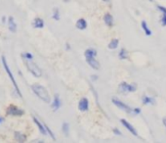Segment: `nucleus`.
I'll return each instance as SVG.
<instances>
[{
  "label": "nucleus",
  "instance_id": "1",
  "mask_svg": "<svg viewBox=\"0 0 166 143\" xmlns=\"http://www.w3.org/2000/svg\"><path fill=\"white\" fill-rule=\"evenodd\" d=\"M31 89H32L33 93L43 102L49 103L51 101V97L48 93V90L44 86L38 84V83H34V84L31 85Z\"/></svg>",
  "mask_w": 166,
  "mask_h": 143
},
{
  "label": "nucleus",
  "instance_id": "2",
  "mask_svg": "<svg viewBox=\"0 0 166 143\" xmlns=\"http://www.w3.org/2000/svg\"><path fill=\"white\" fill-rule=\"evenodd\" d=\"M23 64L26 67L27 71L35 78H40L42 77V71L39 67L35 64V63L30 60V59H23Z\"/></svg>",
  "mask_w": 166,
  "mask_h": 143
},
{
  "label": "nucleus",
  "instance_id": "3",
  "mask_svg": "<svg viewBox=\"0 0 166 143\" xmlns=\"http://www.w3.org/2000/svg\"><path fill=\"white\" fill-rule=\"evenodd\" d=\"M1 61H2L3 68L5 69V71H6V73H7V75H8V77H9V78H10L11 82L13 83V86H14V88H15V90H16V92H17V94L19 95L20 97H23V95H22V93H21V90H20L19 86H18V83H17V81H16L14 75H13V74H12V72H11V70H10V68H9V66H8V63H7V61H6L5 56H2V57H1Z\"/></svg>",
  "mask_w": 166,
  "mask_h": 143
},
{
  "label": "nucleus",
  "instance_id": "4",
  "mask_svg": "<svg viewBox=\"0 0 166 143\" xmlns=\"http://www.w3.org/2000/svg\"><path fill=\"white\" fill-rule=\"evenodd\" d=\"M7 116H12V117H22L25 115V111L20 109L19 107L15 106V105H10L7 108L6 111Z\"/></svg>",
  "mask_w": 166,
  "mask_h": 143
},
{
  "label": "nucleus",
  "instance_id": "5",
  "mask_svg": "<svg viewBox=\"0 0 166 143\" xmlns=\"http://www.w3.org/2000/svg\"><path fill=\"white\" fill-rule=\"evenodd\" d=\"M112 103L117 107V108H119L120 110L124 111V112L128 113V114H133V109H131L129 106L124 104V103L121 102L120 100H117V99H115V98H112Z\"/></svg>",
  "mask_w": 166,
  "mask_h": 143
},
{
  "label": "nucleus",
  "instance_id": "6",
  "mask_svg": "<svg viewBox=\"0 0 166 143\" xmlns=\"http://www.w3.org/2000/svg\"><path fill=\"white\" fill-rule=\"evenodd\" d=\"M136 89H137V86L135 84H129L127 82H121L119 85V91L121 93L134 92Z\"/></svg>",
  "mask_w": 166,
  "mask_h": 143
},
{
  "label": "nucleus",
  "instance_id": "7",
  "mask_svg": "<svg viewBox=\"0 0 166 143\" xmlns=\"http://www.w3.org/2000/svg\"><path fill=\"white\" fill-rule=\"evenodd\" d=\"M121 124H122V126H124V128L128 130V132L131 133V134H133L134 136H138V132H137V130L134 129V126L131 125V124H129V122L126 121V120H124V119H122L121 120Z\"/></svg>",
  "mask_w": 166,
  "mask_h": 143
},
{
  "label": "nucleus",
  "instance_id": "8",
  "mask_svg": "<svg viewBox=\"0 0 166 143\" xmlns=\"http://www.w3.org/2000/svg\"><path fill=\"white\" fill-rule=\"evenodd\" d=\"M78 109H79L81 112H86L89 109V101L87 98H82L80 99L79 103H78Z\"/></svg>",
  "mask_w": 166,
  "mask_h": 143
},
{
  "label": "nucleus",
  "instance_id": "9",
  "mask_svg": "<svg viewBox=\"0 0 166 143\" xmlns=\"http://www.w3.org/2000/svg\"><path fill=\"white\" fill-rule=\"evenodd\" d=\"M32 120L34 122V124L37 126V128H38L39 132H40L41 134H43V135H46V134H48V133H47V130H46V128H45V125L44 124H42V122H39L34 116L32 117Z\"/></svg>",
  "mask_w": 166,
  "mask_h": 143
},
{
  "label": "nucleus",
  "instance_id": "10",
  "mask_svg": "<svg viewBox=\"0 0 166 143\" xmlns=\"http://www.w3.org/2000/svg\"><path fill=\"white\" fill-rule=\"evenodd\" d=\"M86 61L90 65V67H92L93 69L95 70L100 69V63L95 59V57H86Z\"/></svg>",
  "mask_w": 166,
  "mask_h": 143
},
{
  "label": "nucleus",
  "instance_id": "11",
  "mask_svg": "<svg viewBox=\"0 0 166 143\" xmlns=\"http://www.w3.org/2000/svg\"><path fill=\"white\" fill-rule=\"evenodd\" d=\"M8 27H9L11 33H16L17 31V24H16L13 17L8 18Z\"/></svg>",
  "mask_w": 166,
  "mask_h": 143
},
{
  "label": "nucleus",
  "instance_id": "12",
  "mask_svg": "<svg viewBox=\"0 0 166 143\" xmlns=\"http://www.w3.org/2000/svg\"><path fill=\"white\" fill-rule=\"evenodd\" d=\"M32 26L35 29H43L44 27V21L41 18H35L32 22Z\"/></svg>",
  "mask_w": 166,
  "mask_h": 143
},
{
  "label": "nucleus",
  "instance_id": "13",
  "mask_svg": "<svg viewBox=\"0 0 166 143\" xmlns=\"http://www.w3.org/2000/svg\"><path fill=\"white\" fill-rule=\"evenodd\" d=\"M14 136H15V140L17 142H26V135L20 132H15Z\"/></svg>",
  "mask_w": 166,
  "mask_h": 143
},
{
  "label": "nucleus",
  "instance_id": "14",
  "mask_svg": "<svg viewBox=\"0 0 166 143\" xmlns=\"http://www.w3.org/2000/svg\"><path fill=\"white\" fill-rule=\"evenodd\" d=\"M104 22L106 26H109V27H112L113 26V18H112V16L109 14V13H106L105 14L104 16Z\"/></svg>",
  "mask_w": 166,
  "mask_h": 143
},
{
  "label": "nucleus",
  "instance_id": "15",
  "mask_svg": "<svg viewBox=\"0 0 166 143\" xmlns=\"http://www.w3.org/2000/svg\"><path fill=\"white\" fill-rule=\"evenodd\" d=\"M61 107V100H60V97H59V95H55L54 97V100H53V103H52V108L54 111H57L59 108Z\"/></svg>",
  "mask_w": 166,
  "mask_h": 143
},
{
  "label": "nucleus",
  "instance_id": "16",
  "mask_svg": "<svg viewBox=\"0 0 166 143\" xmlns=\"http://www.w3.org/2000/svg\"><path fill=\"white\" fill-rule=\"evenodd\" d=\"M76 27L78 30H84L86 27H87V23L84 19H79L77 20L76 22Z\"/></svg>",
  "mask_w": 166,
  "mask_h": 143
},
{
  "label": "nucleus",
  "instance_id": "17",
  "mask_svg": "<svg viewBox=\"0 0 166 143\" xmlns=\"http://www.w3.org/2000/svg\"><path fill=\"white\" fill-rule=\"evenodd\" d=\"M141 26H142V29L144 30L146 35H148V37H149V35H152V30H149V27H148L147 23H146L145 21H143L141 23Z\"/></svg>",
  "mask_w": 166,
  "mask_h": 143
},
{
  "label": "nucleus",
  "instance_id": "18",
  "mask_svg": "<svg viewBox=\"0 0 166 143\" xmlns=\"http://www.w3.org/2000/svg\"><path fill=\"white\" fill-rule=\"evenodd\" d=\"M84 54H85V57H96L97 52H96V50L90 48V49H87Z\"/></svg>",
  "mask_w": 166,
  "mask_h": 143
},
{
  "label": "nucleus",
  "instance_id": "19",
  "mask_svg": "<svg viewBox=\"0 0 166 143\" xmlns=\"http://www.w3.org/2000/svg\"><path fill=\"white\" fill-rule=\"evenodd\" d=\"M118 43H119V41H118V39H112V40L109 42V49H115V48H117Z\"/></svg>",
  "mask_w": 166,
  "mask_h": 143
},
{
  "label": "nucleus",
  "instance_id": "20",
  "mask_svg": "<svg viewBox=\"0 0 166 143\" xmlns=\"http://www.w3.org/2000/svg\"><path fill=\"white\" fill-rule=\"evenodd\" d=\"M143 103L145 105H149V104H153L155 103V99L152 98V97H148V96H145L143 97Z\"/></svg>",
  "mask_w": 166,
  "mask_h": 143
},
{
  "label": "nucleus",
  "instance_id": "21",
  "mask_svg": "<svg viewBox=\"0 0 166 143\" xmlns=\"http://www.w3.org/2000/svg\"><path fill=\"white\" fill-rule=\"evenodd\" d=\"M63 132H64V133L66 134V136L69 135V125L68 124V122H64V124H63Z\"/></svg>",
  "mask_w": 166,
  "mask_h": 143
},
{
  "label": "nucleus",
  "instance_id": "22",
  "mask_svg": "<svg viewBox=\"0 0 166 143\" xmlns=\"http://www.w3.org/2000/svg\"><path fill=\"white\" fill-rule=\"evenodd\" d=\"M119 58L121 59V60H124V59H126L128 57V54H127V51H126L125 49H121L120 52H119Z\"/></svg>",
  "mask_w": 166,
  "mask_h": 143
},
{
  "label": "nucleus",
  "instance_id": "23",
  "mask_svg": "<svg viewBox=\"0 0 166 143\" xmlns=\"http://www.w3.org/2000/svg\"><path fill=\"white\" fill-rule=\"evenodd\" d=\"M22 57H23V59H30V60H32V59H33V56L30 53H29V52L23 53Z\"/></svg>",
  "mask_w": 166,
  "mask_h": 143
},
{
  "label": "nucleus",
  "instance_id": "24",
  "mask_svg": "<svg viewBox=\"0 0 166 143\" xmlns=\"http://www.w3.org/2000/svg\"><path fill=\"white\" fill-rule=\"evenodd\" d=\"M53 19L56 20V21H59V20H60V14H59V10H58V9H56V10L54 11Z\"/></svg>",
  "mask_w": 166,
  "mask_h": 143
},
{
  "label": "nucleus",
  "instance_id": "25",
  "mask_svg": "<svg viewBox=\"0 0 166 143\" xmlns=\"http://www.w3.org/2000/svg\"><path fill=\"white\" fill-rule=\"evenodd\" d=\"M161 25H162L163 27L166 26V15H163L162 18H161Z\"/></svg>",
  "mask_w": 166,
  "mask_h": 143
},
{
  "label": "nucleus",
  "instance_id": "26",
  "mask_svg": "<svg viewBox=\"0 0 166 143\" xmlns=\"http://www.w3.org/2000/svg\"><path fill=\"white\" fill-rule=\"evenodd\" d=\"M157 8L162 12L163 13V15H166V8H164V7H162V6H157Z\"/></svg>",
  "mask_w": 166,
  "mask_h": 143
},
{
  "label": "nucleus",
  "instance_id": "27",
  "mask_svg": "<svg viewBox=\"0 0 166 143\" xmlns=\"http://www.w3.org/2000/svg\"><path fill=\"white\" fill-rule=\"evenodd\" d=\"M113 132H114V134H116V135H122V133L120 132V130L117 129H113Z\"/></svg>",
  "mask_w": 166,
  "mask_h": 143
},
{
  "label": "nucleus",
  "instance_id": "28",
  "mask_svg": "<svg viewBox=\"0 0 166 143\" xmlns=\"http://www.w3.org/2000/svg\"><path fill=\"white\" fill-rule=\"evenodd\" d=\"M141 113V110L139 108H135V109H133V114L134 115H138V114H140Z\"/></svg>",
  "mask_w": 166,
  "mask_h": 143
},
{
  "label": "nucleus",
  "instance_id": "29",
  "mask_svg": "<svg viewBox=\"0 0 166 143\" xmlns=\"http://www.w3.org/2000/svg\"><path fill=\"white\" fill-rule=\"evenodd\" d=\"M163 125H164V126L166 128V118H164V119H163Z\"/></svg>",
  "mask_w": 166,
  "mask_h": 143
},
{
  "label": "nucleus",
  "instance_id": "30",
  "mask_svg": "<svg viewBox=\"0 0 166 143\" xmlns=\"http://www.w3.org/2000/svg\"><path fill=\"white\" fill-rule=\"evenodd\" d=\"M3 122H4V118H1V117H0V124H2Z\"/></svg>",
  "mask_w": 166,
  "mask_h": 143
},
{
  "label": "nucleus",
  "instance_id": "31",
  "mask_svg": "<svg viewBox=\"0 0 166 143\" xmlns=\"http://www.w3.org/2000/svg\"><path fill=\"white\" fill-rule=\"evenodd\" d=\"M2 21H3V23H5V22H6V18L3 17V18H2Z\"/></svg>",
  "mask_w": 166,
  "mask_h": 143
},
{
  "label": "nucleus",
  "instance_id": "32",
  "mask_svg": "<svg viewBox=\"0 0 166 143\" xmlns=\"http://www.w3.org/2000/svg\"><path fill=\"white\" fill-rule=\"evenodd\" d=\"M103 1H105V2H109V0H103Z\"/></svg>",
  "mask_w": 166,
  "mask_h": 143
},
{
  "label": "nucleus",
  "instance_id": "33",
  "mask_svg": "<svg viewBox=\"0 0 166 143\" xmlns=\"http://www.w3.org/2000/svg\"><path fill=\"white\" fill-rule=\"evenodd\" d=\"M66 1H69V0H66Z\"/></svg>",
  "mask_w": 166,
  "mask_h": 143
}]
</instances>
